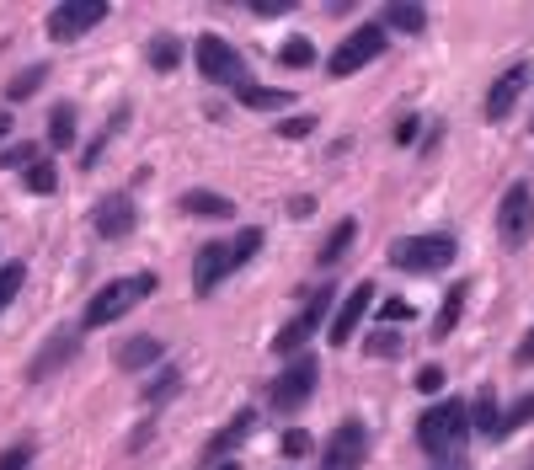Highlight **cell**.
<instances>
[{
    "mask_svg": "<svg viewBox=\"0 0 534 470\" xmlns=\"http://www.w3.org/2000/svg\"><path fill=\"white\" fill-rule=\"evenodd\" d=\"M465 433H470L465 401H438V406H428V412L417 417V444L428 449L433 460H449V454L465 444Z\"/></svg>",
    "mask_w": 534,
    "mask_h": 470,
    "instance_id": "obj_1",
    "label": "cell"
},
{
    "mask_svg": "<svg viewBox=\"0 0 534 470\" xmlns=\"http://www.w3.org/2000/svg\"><path fill=\"white\" fill-rule=\"evenodd\" d=\"M155 294V273H134V278H113V284H102L97 294L86 300V316L81 326H113L118 316H129L139 300H150Z\"/></svg>",
    "mask_w": 534,
    "mask_h": 470,
    "instance_id": "obj_2",
    "label": "cell"
},
{
    "mask_svg": "<svg viewBox=\"0 0 534 470\" xmlns=\"http://www.w3.org/2000/svg\"><path fill=\"white\" fill-rule=\"evenodd\" d=\"M454 235L444 230H433V235H401V241H390V268H401V273H438V268H449L454 262Z\"/></svg>",
    "mask_w": 534,
    "mask_h": 470,
    "instance_id": "obj_3",
    "label": "cell"
},
{
    "mask_svg": "<svg viewBox=\"0 0 534 470\" xmlns=\"http://www.w3.org/2000/svg\"><path fill=\"white\" fill-rule=\"evenodd\" d=\"M316 380H321V364H316L310 353L289 358L284 374H278V380L267 385V412H294V406H305V401H310V390H316Z\"/></svg>",
    "mask_w": 534,
    "mask_h": 470,
    "instance_id": "obj_4",
    "label": "cell"
},
{
    "mask_svg": "<svg viewBox=\"0 0 534 470\" xmlns=\"http://www.w3.org/2000/svg\"><path fill=\"white\" fill-rule=\"evenodd\" d=\"M326 316H332V284H321V289L305 300L300 316H294L284 332L273 337V353H278V358H300V353H305V342L321 332V321H326Z\"/></svg>",
    "mask_w": 534,
    "mask_h": 470,
    "instance_id": "obj_5",
    "label": "cell"
},
{
    "mask_svg": "<svg viewBox=\"0 0 534 470\" xmlns=\"http://www.w3.org/2000/svg\"><path fill=\"white\" fill-rule=\"evenodd\" d=\"M198 70H203V81H219V86H246V59L235 43H225L219 33H203L198 38Z\"/></svg>",
    "mask_w": 534,
    "mask_h": 470,
    "instance_id": "obj_6",
    "label": "cell"
},
{
    "mask_svg": "<svg viewBox=\"0 0 534 470\" xmlns=\"http://www.w3.org/2000/svg\"><path fill=\"white\" fill-rule=\"evenodd\" d=\"M107 17V0H59V6L43 17V27H49L54 43H75L81 33H91Z\"/></svg>",
    "mask_w": 534,
    "mask_h": 470,
    "instance_id": "obj_7",
    "label": "cell"
},
{
    "mask_svg": "<svg viewBox=\"0 0 534 470\" xmlns=\"http://www.w3.org/2000/svg\"><path fill=\"white\" fill-rule=\"evenodd\" d=\"M380 54H385V27L369 22V27H358V33H348L337 43V54L326 59V70H332V75H358L369 59H380Z\"/></svg>",
    "mask_w": 534,
    "mask_h": 470,
    "instance_id": "obj_8",
    "label": "cell"
},
{
    "mask_svg": "<svg viewBox=\"0 0 534 470\" xmlns=\"http://www.w3.org/2000/svg\"><path fill=\"white\" fill-rule=\"evenodd\" d=\"M364 454H369V428L358 417H342L337 433L326 438V449H321V470H358Z\"/></svg>",
    "mask_w": 534,
    "mask_h": 470,
    "instance_id": "obj_9",
    "label": "cell"
},
{
    "mask_svg": "<svg viewBox=\"0 0 534 470\" xmlns=\"http://www.w3.org/2000/svg\"><path fill=\"white\" fill-rule=\"evenodd\" d=\"M529 230H534V193H529V182H513L497 203V235H502V246H524Z\"/></svg>",
    "mask_w": 534,
    "mask_h": 470,
    "instance_id": "obj_10",
    "label": "cell"
},
{
    "mask_svg": "<svg viewBox=\"0 0 534 470\" xmlns=\"http://www.w3.org/2000/svg\"><path fill=\"white\" fill-rule=\"evenodd\" d=\"M91 225H97L102 241H123V235L139 225L134 198H129V193H102V198H97V209H91Z\"/></svg>",
    "mask_w": 534,
    "mask_h": 470,
    "instance_id": "obj_11",
    "label": "cell"
},
{
    "mask_svg": "<svg viewBox=\"0 0 534 470\" xmlns=\"http://www.w3.org/2000/svg\"><path fill=\"white\" fill-rule=\"evenodd\" d=\"M529 75H534V70L524 65V59H518V65H508V70H502L497 81H492V91H486V118H492V123H502V118H508L513 107H518V97H524Z\"/></svg>",
    "mask_w": 534,
    "mask_h": 470,
    "instance_id": "obj_12",
    "label": "cell"
},
{
    "mask_svg": "<svg viewBox=\"0 0 534 470\" xmlns=\"http://www.w3.org/2000/svg\"><path fill=\"white\" fill-rule=\"evenodd\" d=\"M374 305V284H358L348 300L337 305V316H332V326H326V337H332V348H348V337L358 332V321H364V310Z\"/></svg>",
    "mask_w": 534,
    "mask_h": 470,
    "instance_id": "obj_13",
    "label": "cell"
},
{
    "mask_svg": "<svg viewBox=\"0 0 534 470\" xmlns=\"http://www.w3.org/2000/svg\"><path fill=\"white\" fill-rule=\"evenodd\" d=\"M225 273H230V252L219 241H203L198 257H193V294H198V300H209Z\"/></svg>",
    "mask_w": 534,
    "mask_h": 470,
    "instance_id": "obj_14",
    "label": "cell"
},
{
    "mask_svg": "<svg viewBox=\"0 0 534 470\" xmlns=\"http://www.w3.org/2000/svg\"><path fill=\"white\" fill-rule=\"evenodd\" d=\"M75 348H81V337H75V332H54V337L38 348L33 364H27V380H49L54 369H65L70 358H75Z\"/></svg>",
    "mask_w": 534,
    "mask_h": 470,
    "instance_id": "obj_15",
    "label": "cell"
},
{
    "mask_svg": "<svg viewBox=\"0 0 534 470\" xmlns=\"http://www.w3.org/2000/svg\"><path fill=\"white\" fill-rule=\"evenodd\" d=\"M257 428V412H235L230 417V428H219L214 438H209V449H203V465H219V460H230L235 454V444H241V438Z\"/></svg>",
    "mask_w": 534,
    "mask_h": 470,
    "instance_id": "obj_16",
    "label": "cell"
},
{
    "mask_svg": "<svg viewBox=\"0 0 534 470\" xmlns=\"http://www.w3.org/2000/svg\"><path fill=\"white\" fill-rule=\"evenodd\" d=\"M155 358H161V342H155V337H123L118 348H113V364L118 369H150Z\"/></svg>",
    "mask_w": 534,
    "mask_h": 470,
    "instance_id": "obj_17",
    "label": "cell"
},
{
    "mask_svg": "<svg viewBox=\"0 0 534 470\" xmlns=\"http://www.w3.org/2000/svg\"><path fill=\"white\" fill-rule=\"evenodd\" d=\"M182 209L198 214V219H230L235 203L225 193H203V187H193V193H182Z\"/></svg>",
    "mask_w": 534,
    "mask_h": 470,
    "instance_id": "obj_18",
    "label": "cell"
},
{
    "mask_svg": "<svg viewBox=\"0 0 534 470\" xmlns=\"http://www.w3.org/2000/svg\"><path fill=\"white\" fill-rule=\"evenodd\" d=\"M145 59H150V70H177L182 65V38L177 33H155L150 43H145Z\"/></svg>",
    "mask_w": 534,
    "mask_h": 470,
    "instance_id": "obj_19",
    "label": "cell"
},
{
    "mask_svg": "<svg viewBox=\"0 0 534 470\" xmlns=\"http://www.w3.org/2000/svg\"><path fill=\"white\" fill-rule=\"evenodd\" d=\"M241 102L251 113H284L289 102H300L294 91H278V86H241Z\"/></svg>",
    "mask_w": 534,
    "mask_h": 470,
    "instance_id": "obj_20",
    "label": "cell"
},
{
    "mask_svg": "<svg viewBox=\"0 0 534 470\" xmlns=\"http://www.w3.org/2000/svg\"><path fill=\"white\" fill-rule=\"evenodd\" d=\"M353 241H358V219H337L332 235H326V246H321V268H337L342 252H348Z\"/></svg>",
    "mask_w": 534,
    "mask_h": 470,
    "instance_id": "obj_21",
    "label": "cell"
},
{
    "mask_svg": "<svg viewBox=\"0 0 534 470\" xmlns=\"http://www.w3.org/2000/svg\"><path fill=\"white\" fill-rule=\"evenodd\" d=\"M465 412H470V422H476V428H481L486 438H502V406H497L492 390H481L476 406H465Z\"/></svg>",
    "mask_w": 534,
    "mask_h": 470,
    "instance_id": "obj_22",
    "label": "cell"
},
{
    "mask_svg": "<svg viewBox=\"0 0 534 470\" xmlns=\"http://www.w3.org/2000/svg\"><path fill=\"white\" fill-rule=\"evenodd\" d=\"M385 27H396V33H422V27H428V6H385Z\"/></svg>",
    "mask_w": 534,
    "mask_h": 470,
    "instance_id": "obj_23",
    "label": "cell"
},
{
    "mask_svg": "<svg viewBox=\"0 0 534 470\" xmlns=\"http://www.w3.org/2000/svg\"><path fill=\"white\" fill-rule=\"evenodd\" d=\"M460 310H465V284H454L449 300H444V310H438V321H433V337H438V342H444L454 326H460Z\"/></svg>",
    "mask_w": 534,
    "mask_h": 470,
    "instance_id": "obj_24",
    "label": "cell"
},
{
    "mask_svg": "<svg viewBox=\"0 0 534 470\" xmlns=\"http://www.w3.org/2000/svg\"><path fill=\"white\" fill-rule=\"evenodd\" d=\"M49 81V65H33V70H22V75H11V86H6V102H27L33 91Z\"/></svg>",
    "mask_w": 534,
    "mask_h": 470,
    "instance_id": "obj_25",
    "label": "cell"
},
{
    "mask_svg": "<svg viewBox=\"0 0 534 470\" xmlns=\"http://www.w3.org/2000/svg\"><path fill=\"white\" fill-rule=\"evenodd\" d=\"M177 390H182V374H177V364H166V369L145 385V406H161L166 396H177Z\"/></svg>",
    "mask_w": 534,
    "mask_h": 470,
    "instance_id": "obj_26",
    "label": "cell"
},
{
    "mask_svg": "<svg viewBox=\"0 0 534 470\" xmlns=\"http://www.w3.org/2000/svg\"><path fill=\"white\" fill-rule=\"evenodd\" d=\"M49 139H54L59 150L75 145V107H70V102H59L54 113H49Z\"/></svg>",
    "mask_w": 534,
    "mask_h": 470,
    "instance_id": "obj_27",
    "label": "cell"
},
{
    "mask_svg": "<svg viewBox=\"0 0 534 470\" xmlns=\"http://www.w3.org/2000/svg\"><path fill=\"white\" fill-rule=\"evenodd\" d=\"M278 65H289V70H310V65H316V43H310V38H289L284 49H278Z\"/></svg>",
    "mask_w": 534,
    "mask_h": 470,
    "instance_id": "obj_28",
    "label": "cell"
},
{
    "mask_svg": "<svg viewBox=\"0 0 534 470\" xmlns=\"http://www.w3.org/2000/svg\"><path fill=\"white\" fill-rule=\"evenodd\" d=\"M54 187H59V171H54V161H33V166H27V193H54Z\"/></svg>",
    "mask_w": 534,
    "mask_h": 470,
    "instance_id": "obj_29",
    "label": "cell"
},
{
    "mask_svg": "<svg viewBox=\"0 0 534 470\" xmlns=\"http://www.w3.org/2000/svg\"><path fill=\"white\" fill-rule=\"evenodd\" d=\"M257 246H262V230H241V235H235V241L225 246V252H230V268L251 262V257H257Z\"/></svg>",
    "mask_w": 534,
    "mask_h": 470,
    "instance_id": "obj_30",
    "label": "cell"
},
{
    "mask_svg": "<svg viewBox=\"0 0 534 470\" xmlns=\"http://www.w3.org/2000/svg\"><path fill=\"white\" fill-rule=\"evenodd\" d=\"M22 278H27V268H22V262H6V268H0V310H6L11 300H17Z\"/></svg>",
    "mask_w": 534,
    "mask_h": 470,
    "instance_id": "obj_31",
    "label": "cell"
},
{
    "mask_svg": "<svg viewBox=\"0 0 534 470\" xmlns=\"http://www.w3.org/2000/svg\"><path fill=\"white\" fill-rule=\"evenodd\" d=\"M364 353H369V358H396V353H401V337L385 326V332H374V337L364 342Z\"/></svg>",
    "mask_w": 534,
    "mask_h": 470,
    "instance_id": "obj_32",
    "label": "cell"
},
{
    "mask_svg": "<svg viewBox=\"0 0 534 470\" xmlns=\"http://www.w3.org/2000/svg\"><path fill=\"white\" fill-rule=\"evenodd\" d=\"M33 465V438H22V444L0 449V470H27Z\"/></svg>",
    "mask_w": 534,
    "mask_h": 470,
    "instance_id": "obj_33",
    "label": "cell"
},
{
    "mask_svg": "<svg viewBox=\"0 0 534 470\" xmlns=\"http://www.w3.org/2000/svg\"><path fill=\"white\" fill-rule=\"evenodd\" d=\"M278 449H284L289 460H305V454L316 449V438H310L305 428H289V433H284V444H278Z\"/></svg>",
    "mask_w": 534,
    "mask_h": 470,
    "instance_id": "obj_34",
    "label": "cell"
},
{
    "mask_svg": "<svg viewBox=\"0 0 534 470\" xmlns=\"http://www.w3.org/2000/svg\"><path fill=\"white\" fill-rule=\"evenodd\" d=\"M524 422H534V390H529V396L513 406L508 417H502V433H518V428H524Z\"/></svg>",
    "mask_w": 534,
    "mask_h": 470,
    "instance_id": "obj_35",
    "label": "cell"
},
{
    "mask_svg": "<svg viewBox=\"0 0 534 470\" xmlns=\"http://www.w3.org/2000/svg\"><path fill=\"white\" fill-rule=\"evenodd\" d=\"M278 134H284V139H305V134H316V118H310V113H294V118L278 123Z\"/></svg>",
    "mask_w": 534,
    "mask_h": 470,
    "instance_id": "obj_36",
    "label": "cell"
},
{
    "mask_svg": "<svg viewBox=\"0 0 534 470\" xmlns=\"http://www.w3.org/2000/svg\"><path fill=\"white\" fill-rule=\"evenodd\" d=\"M417 390H422V396H438V390H444V369L428 364V369L417 374Z\"/></svg>",
    "mask_w": 534,
    "mask_h": 470,
    "instance_id": "obj_37",
    "label": "cell"
},
{
    "mask_svg": "<svg viewBox=\"0 0 534 470\" xmlns=\"http://www.w3.org/2000/svg\"><path fill=\"white\" fill-rule=\"evenodd\" d=\"M380 321H385V326H401V321H412V305H406V300H385Z\"/></svg>",
    "mask_w": 534,
    "mask_h": 470,
    "instance_id": "obj_38",
    "label": "cell"
},
{
    "mask_svg": "<svg viewBox=\"0 0 534 470\" xmlns=\"http://www.w3.org/2000/svg\"><path fill=\"white\" fill-rule=\"evenodd\" d=\"M251 11H257V17H289L294 0H251Z\"/></svg>",
    "mask_w": 534,
    "mask_h": 470,
    "instance_id": "obj_39",
    "label": "cell"
},
{
    "mask_svg": "<svg viewBox=\"0 0 534 470\" xmlns=\"http://www.w3.org/2000/svg\"><path fill=\"white\" fill-rule=\"evenodd\" d=\"M0 161H6V166H33V161H38V150H33V145H11L6 155H0Z\"/></svg>",
    "mask_w": 534,
    "mask_h": 470,
    "instance_id": "obj_40",
    "label": "cell"
},
{
    "mask_svg": "<svg viewBox=\"0 0 534 470\" xmlns=\"http://www.w3.org/2000/svg\"><path fill=\"white\" fill-rule=\"evenodd\" d=\"M417 129H422L417 118H401V123H396V145H412V139H417Z\"/></svg>",
    "mask_w": 534,
    "mask_h": 470,
    "instance_id": "obj_41",
    "label": "cell"
},
{
    "mask_svg": "<svg viewBox=\"0 0 534 470\" xmlns=\"http://www.w3.org/2000/svg\"><path fill=\"white\" fill-rule=\"evenodd\" d=\"M513 364H534V326H529V332H524V342H518Z\"/></svg>",
    "mask_w": 534,
    "mask_h": 470,
    "instance_id": "obj_42",
    "label": "cell"
},
{
    "mask_svg": "<svg viewBox=\"0 0 534 470\" xmlns=\"http://www.w3.org/2000/svg\"><path fill=\"white\" fill-rule=\"evenodd\" d=\"M11 134V113H0V139H6Z\"/></svg>",
    "mask_w": 534,
    "mask_h": 470,
    "instance_id": "obj_43",
    "label": "cell"
},
{
    "mask_svg": "<svg viewBox=\"0 0 534 470\" xmlns=\"http://www.w3.org/2000/svg\"><path fill=\"white\" fill-rule=\"evenodd\" d=\"M438 470H465V460H444V465H438Z\"/></svg>",
    "mask_w": 534,
    "mask_h": 470,
    "instance_id": "obj_44",
    "label": "cell"
},
{
    "mask_svg": "<svg viewBox=\"0 0 534 470\" xmlns=\"http://www.w3.org/2000/svg\"><path fill=\"white\" fill-rule=\"evenodd\" d=\"M214 470H241V465H235V460H219V465H214Z\"/></svg>",
    "mask_w": 534,
    "mask_h": 470,
    "instance_id": "obj_45",
    "label": "cell"
},
{
    "mask_svg": "<svg viewBox=\"0 0 534 470\" xmlns=\"http://www.w3.org/2000/svg\"><path fill=\"white\" fill-rule=\"evenodd\" d=\"M529 129H534V123H529Z\"/></svg>",
    "mask_w": 534,
    "mask_h": 470,
    "instance_id": "obj_46",
    "label": "cell"
}]
</instances>
